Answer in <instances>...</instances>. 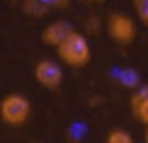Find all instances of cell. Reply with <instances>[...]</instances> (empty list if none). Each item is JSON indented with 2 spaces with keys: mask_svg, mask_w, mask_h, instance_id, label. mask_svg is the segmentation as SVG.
Masks as SVG:
<instances>
[{
  "mask_svg": "<svg viewBox=\"0 0 148 143\" xmlns=\"http://www.w3.org/2000/svg\"><path fill=\"white\" fill-rule=\"evenodd\" d=\"M58 56L70 68H83L91 62V46L88 38L77 30H72L58 48Z\"/></svg>",
  "mask_w": 148,
  "mask_h": 143,
  "instance_id": "obj_1",
  "label": "cell"
},
{
  "mask_svg": "<svg viewBox=\"0 0 148 143\" xmlns=\"http://www.w3.org/2000/svg\"><path fill=\"white\" fill-rule=\"evenodd\" d=\"M30 113H32L30 100L23 94H8L0 102V119L7 126H24L29 121Z\"/></svg>",
  "mask_w": 148,
  "mask_h": 143,
  "instance_id": "obj_2",
  "label": "cell"
},
{
  "mask_svg": "<svg viewBox=\"0 0 148 143\" xmlns=\"http://www.w3.org/2000/svg\"><path fill=\"white\" fill-rule=\"evenodd\" d=\"M107 30L115 43L118 44H131L137 37V25L134 19L124 13H112L107 21Z\"/></svg>",
  "mask_w": 148,
  "mask_h": 143,
  "instance_id": "obj_3",
  "label": "cell"
},
{
  "mask_svg": "<svg viewBox=\"0 0 148 143\" xmlns=\"http://www.w3.org/2000/svg\"><path fill=\"white\" fill-rule=\"evenodd\" d=\"M34 78L40 86L49 89V91H58L62 84L64 73L59 64H56L51 59H42L34 67Z\"/></svg>",
  "mask_w": 148,
  "mask_h": 143,
  "instance_id": "obj_4",
  "label": "cell"
},
{
  "mask_svg": "<svg viewBox=\"0 0 148 143\" xmlns=\"http://www.w3.org/2000/svg\"><path fill=\"white\" fill-rule=\"evenodd\" d=\"M72 30H73V29H72L70 22L64 21V19H59V21L51 22V24H48L43 29L42 34H40V40H42V43L46 44V46L58 48Z\"/></svg>",
  "mask_w": 148,
  "mask_h": 143,
  "instance_id": "obj_5",
  "label": "cell"
},
{
  "mask_svg": "<svg viewBox=\"0 0 148 143\" xmlns=\"http://www.w3.org/2000/svg\"><path fill=\"white\" fill-rule=\"evenodd\" d=\"M131 111L140 122L148 126V86H142L131 97Z\"/></svg>",
  "mask_w": 148,
  "mask_h": 143,
  "instance_id": "obj_6",
  "label": "cell"
},
{
  "mask_svg": "<svg viewBox=\"0 0 148 143\" xmlns=\"http://www.w3.org/2000/svg\"><path fill=\"white\" fill-rule=\"evenodd\" d=\"M23 10L27 16H32V18H42L48 11V8L40 0H24Z\"/></svg>",
  "mask_w": 148,
  "mask_h": 143,
  "instance_id": "obj_7",
  "label": "cell"
},
{
  "mask_svg": "<svg viewBox=\"0 0 148 143\" xmlns=\"http://www.w3.org/2000/svg\"><path fill=\"white\" fill-rule=\"evenodd\" d=\"M105 143H135L132 135L124 129H113L108 132Z\"/></svg>",
  "mask_w": 148,
  "mask_h": 143,
  "instance_id": "obj_8",
  "label": "cell"
},
{
  "mask_svg": "<svg viewBox=\"0 0 148 143\" xmlns=\"http://www.w3.org/2000/svg\"><path fill=\"white\" fill-rule=\"evenodd\" d=\"M132 6L140 22L148 27V0H132Z\"/></svg>",
  "mask_w": 148,
  "mask_h": 143,
  "instance_id": "obj_9",
  "label": "cell"
},
{
  "mask_svg": "<svg viewBox=\"0 0 148 143\" xmlns=\"http://www.w3.org/2000/svg\"><path fill=\"white\" fill-rule=\"evenodd\" d=\"M119 83L126 88H137L138 84V73L131 68H126L119 73Z\"/></svg>",
  "mask_w": 148,
  "mask_h": 143,
  "instance_id": "obj_10",
  "label": "cell"
},
{
  "mask_svg": "<svg viewBox=\"0 0 148 143\" xmlns=\"http://www.w3.org/2000/svg\"><path fill=\"white\" fill-rule=\"evenodd\" d=\"M46 8H51V6H64L69 3V0H40Z\"/></svg>",
  "mask_w": 148,
  "mask_h": 143,
  "instance_id": "obj_11",
  "label": "cell"
},
{
  "mask_svg": "<svg viewBox=\"0 0 148 143\" xmlns=\"http://www.w3.org/2000/svg\"><path fill=\"white\" fill-rule=\"evenodd\" d=\"M145 143H148V129H147V132H145Z\"/></svg>",
  "mask_w": 148,
  "mask_h": 143,
  "instance_id": "obj_12",
  "label": "cell"
},
{
  "mask_svg": "<svg viewBox=\"0 0 148 143\" xmlns=\"http://www.w3.org/2000/svg\"><path fill=\"white\" fill-rule=\"evenodd\" d=\"M89 2H96V3H102V2H105V0H89Z\"/></svg>",
  "mask_w": 148,
  "mask_h": 143,
  "instance_id": "obj_13",
  "label": "cell"
},
{
  "mask_svg": "<svg viewBox=\"0 0 148 143\" xmlns=\"http://www.w3.org/2000/svg\"><path fill=\"white\" fill-rule=\"evenodd\" d=\"M34 143H42V142H34Z\"/></svg>",
  "mask_w": 148,
  "mask_h": 143,
  "instance_id": "obj_14",
  "label": "cell"
}]
</instances>
